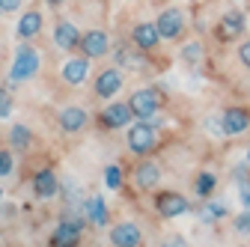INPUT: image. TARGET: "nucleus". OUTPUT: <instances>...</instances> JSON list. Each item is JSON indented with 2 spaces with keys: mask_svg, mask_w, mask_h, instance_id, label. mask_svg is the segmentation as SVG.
<instances>
[{
  "mask_svg": "<svg viewBox=\"0 0 250 247\" xmlns=\"http://www.w3.org/2000/svg\"><path fill=\"white\" fill-rule=\"evenodd\" d=\"M36 72H39V54H36V48L21 45V48L15 51V63H12V69H9V86H18L21 81L33 78Z\"/></svg>",
  "mask_w": 250,
  "mask_h": 247,
  "instance_id": "1",
  "label": "nucleus"
},
{
  "mask_svg": "<svg viewBox=\"0 0 250 247\" xmlns=\"http://www.w3.org/2000/svg\"><path fill=\"white\" fill-rule=\"evenodd\" d=\"M131 113L137 116V119H152L155 113L161 110V92L155 89V86H143V89H137L134 96H131Z\"/></svg>",
  "mask_w": 250,
  "mask_h": 247,
  "instance_id": "2",
  "label": "nucleus"
},
{
  "mask_svg": "<svg viewBox=\"0 0 250 247\" xmlns=\"http://www.w3.org/2000/svg\"><path fill=\"white\" fill-rule=\"evenodd\" d=\"M155 146V125H149L146 119H137L134 128H128V149L134 155H146Z\"/></svg>",
  "mask_w": 250,
  "mask_h": 247,
  "instance_id": "3",
  "label": "nucleus"
},
{
  "mask_svg": "<svg viewBox=\"0 0 250 247\" xmlns=\"http://www.w3.org/2000/svg\"><path fill=\"white\" fill-rule=\"evenodd\" d=\"M81 229H83L81 218H62V221L57 224L54 235H51V247H78Z\"/></svg>",
  "mask_w": 250,
  "mask_h": 247,
  "instance_id": "4",
  "label": "nucleus"
},
{
  "mask_svg": "<svg viewBox=\"0 0 250 247\" xmlns=\"http://www.w3.org/2000/svg\"><path fill=\"white\" fill-rule=\"evenodd\" d=\"M158 33H161V39H179L182 33H185V12L182 9H176V6H167L161 15H158Z\"/></svg>",
  "mask_w": 250,
  "mask_h": 247,
  "instance_id": "5",
  "label": "nucleus"
},
{
  "mask_svg": "<svg viewBox=\"0 0 250 247\" xmlns=\"http://www.w3.org/2000/svg\"><path fill=\"white\" fill-rule=\"evenodd\" d=\"M155 208H158V214H164V218H179V214H185L191 208V203H188V197H182L176 191H164V194L155 197Z\"/></svg>",
  "mask_w": 250,
  "mask_h": 247,
  "instance_id": "6",
  "label": "nucleus"
},
{
  "mask_svg": "<svg viewBox=\"0 0 250 247\" xmlns=\"http://www.w3.org/2000/svg\"><path fill=\"white\" fill-rule=\"evenodd\" d=\"M131 119H134L131 104H122V102H116V104H104V110H102V116H99L102 128H125Z\"/></svg>",
  "mask_w": 250,
  "mask_h": 247,
  "instance_id": "7",
  "label": "nucleus"
},
{
  "mask_svg": "<svg viewBox=\"0 0 250 247\" xmlns=\"http://www.w3.org/2000/svg\"><path fill=\"white\" fill-rule=\"evenodd\" d=\"M250 128V110L244 107H227L224 116H221V131L235 137V134H244Z\"/></svg>",
  "mask_w": 250,
  "mask_h": 247,
  "instance_id": "8",
  "label": "nucleus"
},
{
  "mask_svg": "<svg viewBox=\"0 0 250 247\" xmlns=\"http://www.w3.org/2000/svg\"><path fill=\"white\" fill-rule=\"evenodd\" d=\"M110 241H113V247H140L143 244V232H140V226L137 224H116L113 229H110Z\"/></svg>",
  "mask_w": 250,
  "mask_h": 247,
  "instance_id": "9",
  "label": "nucleus"
},
{
  "mask_svg": "<svg viewBox=\"0 0 250 247\" xmlns=\"http://www.w3.org/2000/svg\"><path fill=\"white\" fill-rule=\"evenodd\" d=\"M244 15L238 12V9H229L224 18H221V24H217V36H221L224 42H232V39H238L241 33H244Z\"/></svg>",
  "mask_w": 250,
  "mask_h": 247,
  "instance_id": "10",
  "label": "nucleus"
},
{
  "mask_svg": "<svg viewBox=\"0 0 250 247\" xmlns=\"http://www.w3.org/2000/svg\"><path fill=\"white\" fill-rule=\"evenodd\" d=\"M81 51H83V57H104L107 54V36L102 33V30H86V33H81Z\"/></svg>",
  "mask_w": 250,
  "mask_h": 247,
  "instance_id": "11",
  "label": "nucleus"
},
{
  "mask_svg": "<svg viewBox=\"0 0 250 247\" xmlns=\"http://www.w3.org/2000/svg\"><path fill=\"white\" fill-rule=\"evenodd\" d=\"M122 89V72L119 69H104L96 81V96L99 99H113Z\"/></svg>",
  "mask_w": 250,
  "mask_h": 247,
  "instance_id": "12",
  "label": "nucleus"
},
{
  "mask_svg": "<svg viewBox=\"0 0 250 247\" xmlns=\"http://www.w3.org/2000/svg\"><path fill=\"white\" fill-rule=\"evenodd\" d=\"M158 182H161V167L155 164V161H143V164H137V170H134V185H137L140 191L155 188Z\"/></svg>",
  "mask_w": 250,
  "mask_h": 247,
  "instance_id": "13",
  "label": "nucleus"
},
{
  "mask_svg": "<svg viewBox=\"0 0 250 247\" xmlns=\"http://www.w3.org/2000/svg\"><path fill=\"white\" fill-rule=\"evenodd\" d=\"M33 191L39 200H51L57 191H60V182H57V173L54 170H39L33 176Z\"/></svg>",
  "mask_w": 250,
  "mask_h": 247,
  "instance_id": "14",
  "label": "nucleus"
},
{
  "mask_svg": "<svg viewBox=\"0 0 250 247\" xmlns=\"http://www.w3.org/2000/svg\"><path fill=\"white\" fill-rule=\"evenodd\" d=\"M86 72H89V57H75V60H69V63L62 66V81L78 86V83L86 81Z\"/></svg>",
  "mask_w": 250,
  "mask_h": 247,
  "instance_id": "15",
  "label": "nucleus"
},
{
  "mask_svg": "<svg viewBox=\"0 0 250 247\" xmlns=\"http://www.w3.org/2000/svg\"><path fill=\"white\" fill-rule=\"evenodd\" d=\"M158 42H161L158 24H137V27H134V45H137L140 51H152Z\"/></svg>",
  "mask_w": 250,
  "mask_h": 247,
  "instance_id": "16",
  "label": "nucleus"
},
{
  "mask_svg": "<svg viewBox=\"0 0 250 247\" xmlns=\"http://www.w3.org/2000/svg\"><path fill=\"white\" fill-rule=\"evenodd\" d=\"M15 30H18V39H33L36 33H42V12H39V9L24 12Z\"/></svg>",
  "mask_w": 250,
  "mask_h": 247,
  "instance_id": "17",
  "label": "nucleus"
},
{
  "mask_svg": "<svg viewBox=\"0 0 250 247\" xmlns=\"http://www.w3.org/2000/svg\"><path fill=\"white\" fill-rule=\"evenodd\" d=\"M54 42H57V48H62V51H72V48L81 42V36H78L75 24H69V21H60V24L54 27Z\"/></svg>",
  "mask_w": 250,
  "mask_h": 247,
  "instance_id": "18",
  "label": "nucleus"
},
{
  "mask_svg": "<svg viewBox=\"0 0 250 247\" xmlns=\"http://www.w3.org/2000/svg\"><path fill=\"white\" fill-rule=\"evenodd\" d=\"M86 125V110L83 107H66L60 113V128L62 131H81Z\"/></svg>",
  "mask_w": 250,
  "mask_h": 247,
  "instance_id": "19",
  "label": "nucleus"
},
{
  "mask_svg": "<svg viewBox=\"0 0 250 247\" xmlns=\"http://www.w3.org/2000/svg\"><path fill=\"white\" fill-rule=\"evenodd\" d=\"M86 218L96 224V226H104L107 224V208H104V200L102 197H89L86 200Z\"/></svg>",
  "mask_w": 250,
  "mask_h": 247,
  "instance_id": "20",
  "label": "nucleus"
},
{
  "mask_svg": "<svg viewBox=\"0 0 250 247\" xmlns=\"http://www.w3.org/2000/svg\"><path fill=\"white\" fill-rule=\"evenodd\" d=\"M9 143H12V149H27L30 143H33V134H30L27 125H12V131H9Z\"/></svg>",
  "mask_w": 250,
  "mask_h": 247,
  "instance_id": "21",
  "label": "nucleus"
},
{
  "mask_svg": "<svg viewBox=\"0 0 250 247\" xmlns=\"http://www.w3.org/2000/svg\"><path fill=\"white\" fill-rule=\"evenodd\" d=\"M214 185H217V176L214 173H200L197 182H194V191H197V197H211Z\"/></svg>",
  "mask_w": 250,
  "mask_h": 247,
  "instance_id": "22",
  "label": "nucleus"
},
{
  "mask_svg": "<svg viewBox=\"0 0 250 247\" xmlns=\"http://www.w3.org/2000/svg\"><path fill=\"white\" fill-rule=\"evenodd\" d=\"M12 113V96H9V86H0V119H6Z\"/></svg>",
  "mask_w": 250,
  "mask_h": 247,
  "instance_id": "23",
  "label": "nucleus"
},
{
  "mask_svg": "<svg viewBox=\"0 0 250 247\" xmlns=\"http://www.w3.org/2000/svg\"><path fill=\"white\" fill-rule=\"evenodd\" d=\"M200 54H203V45H200V42H191V45H185V48H182L185 63H197V60H200Z\"/></svg>",
  "mask_w": 250,
  "mask_h": 247,
  "instance_id": "24",
  "label": "nucleus"
},
{
  "mask_svg": "<svg viewBox=\"0 0 250 247\" xmlns=\"http://www.w3.org/2000/svg\"><path fill=\"white\" fill-rule=\"evenodd\" d=\"M104 182H107V188H119L122 185V170L119 167H107L104 170Z\"/></svg>",
  "mask_w": 250,
  "mask_h": 247,
  "instance_id": "25",
  "label": "nucleus"
},
{
  "mask_svg": "<svg viewBox=\"0 0 250 247\" xmlns=\"http://www.w3.org/2000/svg\"><path fill=\"white\" fill-rule=\"evenodd\" d=\"M12 167H15V161H12V152L0 149V176H9V173H12Z\"/></svg>",
  "mask_w": 250,
  "mask_h": 247,
  "instance_id": "26",
  "label": "nucleus"
},
{
  "mask_svg": "<svg viewBox=\"0 0 250 247\" xmlns=\"http://www.w3.org/2000/svg\"><path fill=\"white\" fill-rule=\"evenodd\" d=\"M235 232L250 235V211H244V214H238V218H235Z\"/></svg>",
  "mask_w": 250,
  "mask_h": 247,
  "instance_id": "27",
  "label": "nucleus"
},
{
  "mask_svg": "<svg viewBox=\"0 0 250 247\" xmlns=\"http://www.w3.org/2000/svg\"><path fill=\"white\" fill-rule=\"evenodd\" d=\"M238 60H241V66L250 69V42H241L238 45Z\"/></svg>",
  "mask_w": 250,
  "mask_h": 247,
  "instance_id": "28",
  "label": "nucleus"
},
{
  "mask_svg": "<svg viewBox=\"0 0 250 247\" xmlns=\"http://www.w3.org/2000/svg\"><path fill=\"white\" fill-rule=\"evenodd\" d=\"M161 247H188V241H185L182 235H170V238H167Z\"/></svg>",
  "mask_w": 250,
  "mask_h": 247,
  "instance_id": "29",
  "label": "nucleus"
},
{
  "mask_svg": "<svg viewBox=\"0 0 250 247\" xmlns=\"http://www.w3.org/2000/svg\"><path fill=\"white\" fill-rule=\"evenodd\" d=\"M21 6V0H0V12H15Z\"/></svg>",
  "mask_w": 250,
  "mask_h": 247,
  "instance_id": "30",
  "label": "nucleus"
},
{
  "mask_svg": "<svg viewBox=\"0 0 250 247\" xmlns=\"http://www.w3.org/2000/svg\"><path fill=\"white\" fill-rule=\"evenodd\" d=\"M241 203H244V206L250 208V182H247V179L241 182Z\"/></svg>",
  "mask_w": 250,
  "mask_h": 247,
  "instance_id": "31",
  "label": "nucleus"
},
{
  "mask_svg": "<svg viewBox=\"0 0 250 247\" xmlns=\"http://www.w3.org/2000/svg\"><path fill=\"white\" fill-rule=\"evenodd\" d=\"M45 3H51V6H60V3H66V0H45Z\"/></svg>",
  "mask_w": 250,
  "mask_h": 247,
  "instance_id": "32",
  "label": "nucleus"
},
{
  "mask_svg": "<svg viewBox=\"0 0 250 247\" xmlns=\"http://www.w3.org/2000/svg\"><path fill=\"white\" fill-rule=\"evenodd\" d=\"M0 200H3V191H0Z\"/></svg>",
  "mask_w": 250,
  "mask_h": 247,
  "instance_id": "33",
  "label": "nucleus"
},
{
  "mask_svg": "<svg viewBox=\"0 0 250 247\" xmlns=\"http://www.w3.org/2000/svg\"><path fill=\"white\" fill-rule=\"evenodd\" d=\"M247 161H250V155H247Z\"/></svg>",
  "mask_w": 250,
  "mask_h": 247,
  "instance_id": "34",
  "label": "nucleus"
}]
</instances>
